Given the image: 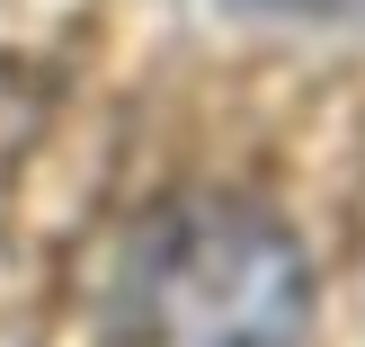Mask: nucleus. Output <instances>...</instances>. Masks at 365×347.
Masks as SVG:
<instances>
[{
    "mask_svg": "<svg viewBox=\"0 0 365 347\" xmlns=\"http://www.w3.org/2000/svg\"><path fill=\"white\" fill-rule=\"evenodd\" d=\"M143 321L160 347H294L303 338V259L259 214H178L143 259Z\"/></svg>",
    "mask_w": 365,
    "mask_h": 347,
    "instance_id": "f257e3e1",
    "label": "nucleus"
}]
</instances>
